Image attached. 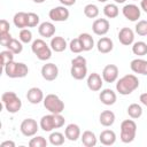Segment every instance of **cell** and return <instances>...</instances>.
<instances>
[{
  "label": "cell",
  "instance_id": "6da1fadb",
  "mask_svg": "<svg viewBox=\"0 0 147 147\" xmlns=\"http://www.w3.org/2000/svg\"><path fill=\"white\" fill-rule=\"evenodd\" d=\"M139 87V79L134 75H125L116 83V90L122 95H129Z\"/></svg>",
  "mask_w": 147,
  "mask_h": 147
},
{
  "label": "cell",
  "instance_id": "7a4b0ae2",
  "mask_svg": "<svg viewBox=\"0 0 147 147\" xmlns=\"http://www.w3.org/2000/svg\"><path fill=\"white\" fill-rule=\"evenodd\" d=\"M1 101H2L6 110L8 113H10V114H16L22 107L21 99L16 95L15 92H11V91L5 92L1 95Z\"/></svg>",
  "mask_w": 147,
  "mask_h": 147
},
{
  "label": "cell",
  "instance_id": "3957f363",
  "mask_svg": "<svg viewBox=\"0 0 147 147\" xmlns=\"http://www.w3.org/2000/svg\"><path fill=\"white\" fill-rule=\"evenodd\" d=\"M31 51L40 61H47L52 56V48L42 39H36L32 41Z\"/></svg>",
  "mask_w": 147,
  "mask_h": 147
},
{
  "label": "cell",
  "instance_id": "277c9868",
  "mask_svg": "<svg viewBox=\"0 0 147 147\" xmlns=\"http://www.w3.org/2000/svg\"><path fill=\"white\" fill-rule=\"evenodd\" d=\"M137 124L133 119H125L121 123V140L124 144L132 142L136 138Z\"/></svg>",
  "mask_w": 147,
  "mask_h": 147
},
{
  "label": "cell",
  "instance_id": "5b68a950",
  "mask_svg": "<svg viewBox=\"0 0 147 147\" xmlns=\"http://www.w3.org/2000/svg\"><path fill=\"white\" fill-rule=\"evenodd\" d=\"M44 107L51 114H61L64 110V102L56 94H47L44 98Z\"/></svg>",
  "mask_w": 147,
  "mask_h": 147
},
{
  "label": "cell",
  "instance_id": "8992f818",
  "mask_svg": "<svg viewBox=\"0 0 147 147\" xmlns=\"http://www.w3.org/2000/svg\"><path fill=\"white\" fill-rule=\"evenodd\" d=\"M39 126L40 125L37 123L36 119H33V118H25L21 123L20 130H21L23 136H25V137H33V136L37 134V132L39 130Z\"/></svg>",
  "mask_w": 147,
  "mask_h": 147
},
{
  "label": "cell",
  "instance_id": "52a82bcc",
  "mask_svg": "<svg viewBox=\"0 0 147 147\" xmlns=\"http://www.w3.org/2000/svg\"><path fill=\"white\" fill-rule=\"evenodd\" d=\"M69 10L67 9L65 6H57V7H54L49 10L48 13V16L52 21L54 22H64L69 18Z\"/></svg>",
  "mask_w": 147,
  "mask_h": 147
},
{
  "label": "cell",
  "instance_id": "ba28073f",
  "mask_svg": "<svg viewBox=\"0 0 147 147\" xmlns=\"http://www.w3.org/2000/svg\"><path fill=\"white\" fill-rule=\"evenodd\" d=\"M122 13H123V16L131 21V22H136L140 18V15H141V11H140V8L134 5V3H129V5H125L122 9Z\"/></svg>",
  "mask_w": 147,
  "mask_h": 147
},
{
  "label": "cell",
  "instance_id": "9c48e42d",
  "mask_svg": "<svg viewBox=\"0 0 147 147\" xmlns=\"http://www.w3.org/2000/svg\"><path fill=\"white\" fill-rule=\"evenodd\" d=\"M41 76L47 82H53L59 76V68L54 63H46L41 67Z\"/></svg>",
  "mask_w": 147,
  "mask_h": 147
},
{
  "label": "cell",
  "instance_id": "30bf717a",
  "mask_svg": "<svg viewBox=\"0 0 147 147\" xmlns=\"http://www.w3.org/2000/svg\"><path fill=\"white\" fill-rule=\"evenodd\" d=\"M118 78V68L115 64H107L102 70V79L106 83H114Z\"/></svg>",
  "mask_w": 147,
  "mask_h": 147
},
{
  "label": "cell",
  "instance_id": "8fae6325",
  "mask_svg": "<svg viewBox=\"0 0 147 147\" xmlns=\"http://www.w3.org/2000/svg\"><path fill=\"white\" fill-rule=\"evenodd\" d=\"M110 24L106 18H96L92 24V30L96 36H105L109 31Z\"/></svg>",
  "mask_w": 147,
  "mask_h": 147
},
{
  "label": "cell",
  "instance_id": "7c38bea8",
  "mask_svg": "<svg viewBox=\"0 0 147 147\" xmlns=\"http://www.w3.org/2000/svg\"><path fill=\"white\" fill-rule=\"evenodd\" d=\"M118 40L124 46H130L134 41V32L130 28H122L118 31Z\"/></svg>",
  "mask_w": 147,
  "mask_h": 147
},
{
  "label": "cell",
  "instance_id": "4fadbf2b",
  "mask_svg": "<svg viewBox=\"0 0 147 147\" xmlns=\"http://www.w3.org/2000/svg\"><path fill=\"white\" fill-rule=\"evenodd\" d=\"M44 93L39 87H31L26 92V99L32 105H38L44 101Z\"/></svg>",
  "mask_w": 147,
  "mask_h": 147
},
{
  "label": "cell",
  "instance_id": "5bb4252c",
  "mask_svg": "<svg viewBox=\"0 0 147 147\" xmlns=\"http://www.w3.org/2000/svg\"><path fill=\"white\" fill-rule=\"evenodd\" d=\"M102 78H101V76L99 75V74H96V72H92V74H90L88 75V77H87V87L91 90V91H93V92H98V91H100L101 90V87H102Z\"/></svg>",
  "mask_w": 147,
  "mask_h": 147
},
{
  "label": "cell",
  "instance_id": "9a60e30c",
  "mask_svg": "<svg viewBox=\"0 0 147 147\" xmlns=\"http://www.w3.org/2000/svg\"><path fill=\"white\" fill-rule=\"evenodd\" d=\"M99 99H100V101L103 105H106V106H113L116 102V100H117V95H116V93L111 88H105V90H102L100 92Z\"/></svg>",
  "mask_w": 147,
  "mask_h": 147
},
{
  "label": "cell",
  "instance_id": "2e32d148",
  "mask_svg": "<svg viewBox=\"0 0 147 147\" xmlns=\"http://www.w3.org/2000/svg\"><path fill=\"white\" fill-rule=\"evenodd\" d=\"M130 68L134 74L147 75V60L144 59H134L130 63Z\"/></svg>",
  "mask_w": 147,
  "mask_h": 147
},
{
  "label": "cell",
  "instance_id": "e0dca14e",
  "mask_svg": "<svg viewBox=\"0 0 147 147\" xmlns=\"http://www.w3.org/2000/svg\"><path fill=\"white\" fill-rule=\"evenodd\" d=\"M38 32L44 38H53L55 34V25L52 22H42L38 26Z\"/></svg>",
  "mask_w": 147,
  "mask_h": 147
},
{
  "label": "cell",
  "instance_id": "ac0fdd59",
  "mask_svg": "<svg viewBox=\"0 0 147 147\" xmlns=\"http://www.w3.org/2000/svg\"><path fill=\"white\" fill-rule=\"evenodd\" d=\"M64 136L68 140L70 141H76L78 138H80V127L75 124V123H70L67 125L65 130H64Z\"/></svg>",
  "mask_w": 147,
  "mask_h": 147
},
{
  "label": "cell",
  "instance_id": "d6986e66",
  "mask_svg": "<svg viewBox=\"0 0 147 147\" xmlns=\"http://www.w3.org/2000/svg\"><path fill=\"white\" fill-rule=\"evenodd\" d=\"M96 48L98 51L101 53V54H107V53H110L114 48V42L110 38L108 37H102L98 40L96 42Z\"/></svg>",
  "mask_w": 147,
  "mask_h": 147
},
{
  "label": "cell",
  "instance_id": "ffe728a7",
  "mask_svg": "<svg viewBox=\"0 0 147 147\" xmlns=\"http://www.w3.org/2000/svg\"><path fill=\"white\" fill-rule=\"evenodd\" d=\"M99 140L105 146H111L116 141V133L113 130H103L99 136Z\"/></svg>",
  "mask_w": 147,
  "mask_h": 147
},
{
  "label": "cell",
  "instance_id": "44dd1931",
  "mask_svg": "<svg viewBox=\"0 0 147 147\" xmlns=\"http://www.w3.org/2000/svg\"><path fill=\"white\" fill-rule=\"evenodd\" d=\"M52 51L56 52V53H61L63 51H65L67 48V41L63 37H60V36H56V37H53L51 39V44H49Z\"/></svg>",
  "mask_w": 147,
  "mask_h": 147
},
{
  "label": "cell",
  "instance_id": "7402d4cb",
  "mask_svg": "<svg viewBox=\"0 0 147 147\" xmlns=\"http://www.w3.org/2000/svg\"><path fill=\"white\" fill-rule=\"evenodd\" d=\"M40 129L44 130L45 132H51L55 129V123H54V115L49 114V115H45L41 117L40 119Z\"/></svg>",
  "mask_w": 147,
  "mask_h": 147
},
{
  "label": "cell",
  "instance_id": "603a6c76",
  "mask_svg": "<svg viewBox=\"0 0 147 147\" xmlns=\"http://www.w3.org/2000/svg\"><path fill=\"white\" fill-rule=\"evenodd\" d=\"M70 74L72 76V78L77 79V80H82L86 77L87 75V67L86 65H77V64H71V69H70Z\"/></svg>",
  "mask_w": 147,
  "mask_h": 147
},
{
  "label": "cell",
  "instance_id": "cb8c5ba5",
  "mask_svg": "<svg viewBox=\"0 0 147 147\" xmlns=\"http://www.w3.org/2000/svg\"><path fill=\"white\" fill-rule=\"evenodd\" d=\"M115 114L111 111V110H103L101 111L100 116H99V121L101 123V125L108 127V126H111L114 123H115Z\"/></svg>",
  "mask_w": 147,
  "mask_h": 147
},
{
  "label": "cell",
  "instance_id": "d4e9b609",
  "mask_svg": "<svg viewBox=\"0 0 147 147\" xmlns=\"http://www.w3.org/2000/svg\"><path fill=\"white\" fill-rule=\"evenodd\" d=\"M80 139H82V142L85 147H94L98 142V139H96V136L94 132L87 130V131H84L83 134L80 136Z\"/></svg>",
  "mask_w": 147,
  "mask_h": 147
},
{
  "label": "cell",
  "instance_id": "484cf974",
  "mask_svg": "<svg viewBox=\"0 0 147 147\" xmlns=\"http://www.w3.org/2000/svg\"><path fill=\"white\" fill-rule=\"evenodd\" d=\"M14 25L18 29H25L28 28V13L24 11H18L14 15L13 18Z\"/></svg>",
  "mask_w": 147,
  "mask_h": 147
},
{
  "label": "cell",
  "instance_id": "4316f807",
  "mask_svg": "<svg viewBox=\"0 0 147 147\" xmlns=\"http://www.w3.org/2000/svg\"><path fill=\"white\" fill-rule=\"evenodd\" d=\"M78 38H79V40L82 42L84 52H88L94 47V39L90 33H86V32L85 33H80L78 36Z\"/></svg>",
  "mask_w": 147,
  "mask_h": 147
},
{
  "label": "cell",
  "instance_id": "83f0119b",
  "mask_svg": "<svg viewBox=\"0 0 147 147\" xmlns=\"http://www.w3.org/2000/svg\"><path fill=\"white\" fill-rule=\"evenodd\" d=\"M103 14L108 18H115L118 16L119 9H118L117 5H115V3H107L103 7Z\"/></svg>",
  "mask_w": 147,
  "mask_h": 147
},
{
  "label": "cell",
  "instance_id": "f1b7e54d",
  "mask_svg": "<svg viewBox=\"0 0 147 147\" xmlns=\"http://www.w3.org/2000/svg\"><path fill=\"white\" fill-rule=\"evenodd\" d=\"M132 53L138 56H144L147 54V44L145 41H136L132 46Z\"/></svg>",
  "mask_w": 147,
  "mask_h": 147
},
{
  "label": "cell",
  "instance_id": "f546056e",
  "mask_svg": "<svg viewBox=\"0 0 147 147\" xmlns=\"http://www.w3.org/2000/svg\"><path fill=\"white\" fill-rule=\"evenodd\" d=\"M127 114L132 119H137L142 115V108L138 103H131L127 107Z\"/></svg>",
  "mask_w": 147,
  "mask_h": 147
},
{
  "label": "cell",
  "instance_id": "4dcf8cb0",
  "mask_svg": "<svg viewBox=\"0 0 147 147\" xmlns=\"http://www.w3.org/2000/svg\"><path fill=\"white\" fill-rule=\"evenodd\" d=\"M64 137H65V136L62 134L61 132L55 131V132H52V133L49 134L48 139H49L51 145H53V146H61V145L64 144V139H65Z\"/></svg>",
  "mask_w": 147,
  "mask_h": 147
},
{
  "label": "cell",
  "instance_id": "1f68e13d",
  "mask_svg": "<svg viewBox=\"0 0 147 147\" xmlns=\"http://www.w3.org/2000/svg\"><path fill=\"white\" fill-rule=\"evenodd\" d=\"M84 15L88 18H95L99 15V8L94 3H88L84 7Z\"/></svg>",
  "mask_w": 147,
  "mask_h": 147
},
{
  "label": "cell",
  "instance_id": "d6a6232c",
  "mask_svg": "<svg viewBox=\"0 0 147 147\" xmlns=\"http://www.w3.org/2000/svg\"><path fill=\"white\" fill-rule=\"evenodd\" d=\"M23 42L21 41V40H17V39H15V38H13L11 39V41L8 44V46H7V49H9V51H11L14 54H20V53H22V51H23V45H22Z\"/></svg>",
  "mask_w": 147,
  "mask_h": 147
},
{
  "label": "cell",
  "instance_id": "836d02e7",
  "mask_svg": "<svg viewBox=\"0 0 147 147\" xmlns=\"http://www.w3.org/2000/svg\"><path fill=\"white\" fill-rule=\"evenodd\" d=\"M29 146L30 147H46L47 140L41 136H36L29 141Z\"/></svg>",
  "mask_w": 147,
  "mask_h": 147
},
{
  "label": "cell",
  "instance_id": "e575fe53",
  "mask_svg": "<svg viewBox=\"0 0 147 147\" xmlns=\"http://www.w3.org/2000/svg\"><path fill=\"white\" fill-rule=\"evenodd\" d=\"M18 39L23 42V44H29L32 40V32L29 29H21L20 33H18Z\"/></svg>",
  "mask_w": 147,
  "mask_h": 147
},
{
  "label": "cell",
  "instance_id": "d590c367",
  "mask_svg": "<svg viewBox=\"0 0 147 147\" xmlns=\"http://www.w3.org/2000/svg\"><path fill=\"white\" fill-rule=\"evenodd\" d=\"M69 48H70V51H71L72 53H75V54H79V53L84 52L79 38H75V39H72V40L70 41V44H69Z\"/></svg>",
  "mask_w": 147,
  "mask_h": 147
},
{
  "label": "cell",
  "instance_id": "8d00e7d4",
  "mask_svg": "<svg viewBox=\"0 0 147 147\" xmlns=\"http://www.w3.org/2000/svg\"><path fill=\"white\" fill-rule=\"evenodd\" d=\"M14 53L9 49H6V51H2L0 53V56H1V63H2V67H5L7 63L14 61Z\"/></svg>",
  "mask_w": 147,
  "mask_h": 147
},
{
  "label": "cell",
  "instance_id": "74e56055",
  "mask_svg": "<svg viewBox=\"0 0 147 147\" xmlns=\"http://www.w3.org/2000/svg\"><path fill=\"white\" fill-rule=\"evenodd\" d=\"M39 15L36 13H28V28H34L39 24Z\"/></svg>",
  "mask_w": 147,
  "mask_h": 147
},
{
  "label": "cell",
  "instance_id": "f35d334b",
  "mask_svg": "<svg viewBox=\"0 0 147 147\" xmlns=\"http://www.w3.org/2000/svg\"><path fill=\"white\" fill-rule=\"evenodd\" d=\"M136 32L139 36H147V21L141 20L136 24Z\"/></svg>",
  "mask_w": 147,
  "mask_h": 147
},
{
  "label": "cell",
  "instance_id": "ab89813d",
  "mask_svg": "<svg viewBox=\"0 0 147 147\" xmlns=\"http://www.w3.org/2000/svg\"><path fill=\"white\" fill-rule=\"evenodd\" d=\"M11 39H13V37L10 36L9 32L8 33H0V44H1V46L7 47L8 44L11 41Z\"/></svg>",
  "mask_w": 147,
  "mask_h": 147
},
{
  "label": "cell",
  "instance_id": "60d3db41",
  "mask_svg": "<svg viewBox=\"0 0 147 147\" xmlns=\"http://www.w3.org/2000/svg\"><path fill=\"white\" fill-rule=\"evenodd\" d=\"M54 115V123H55V129H60L64 125V117L61 114H53Z\"/></svg>",
  "mask_w": 147,
  "mask_h": 147
},
{
  "label": "cell",
  "instance_id": "b9f144b4",
  "mask_svg": "<svg viewBox=\"0 0 147 147\" xmlns=\"http://www.w3.org/2000/svg\"><path fill=\"white\" fill-rule=\"evenodd\" d=\"M9 29H10L9 22L7 20L2 18L0 21V33H8L9 32Z\"/></svg>",
  "mask_w": 147,
  "mask_h": 147
},
{
  "label": "cell",
  "instance_id": "7bdbcfd3",
  "mask_svg": "<svg viewBox=\"0 0 147 147\" xmlns=\"http://www.w3.org/2000/svg\"><path fill=\"white\" fill-rule=\"evenodd\" d=\"M71 64H77V65H86V59L82 55L76 56L75 59H72Z\"/></svg>",
  "mask_w": 147,
  "mask_h": 147
},
{
  "label": "cell",
  "instance_id": "ee69618b",
  "mask_svg": "<svg viewBox=\"0 0 147 147\" xmlns=\"http://www.w3.org/2000/svg\"><path fill=\"white\" fill-rule=\"evenodd\" d=\"M0 146H1V147H15V142L11 141V140H6V141L1 142Z\"/></svg>",
  "mask_w": 147,
  "mask_h": 147
},
{
  "label": "cell",
  "instance_id": "f6af8a7d",
  "mask_svg": "<svg viewBox=\"0 0 147 147\" xmlns=\"http://www.w3.org/2000/svg\"><path fill=\"white\" fill-rule=\"evenodd\" d=\"M60 2L62 3V6L68 7V6H72V5H75V3H76V0H60Z\"/></svg>",
  "mask_w": 147,
  "mask_h": 147
},
{
  "label": "cell",
  "instance_id": "bcb514c9",
  "mask_svg": "<svg viewBox=\"0 0 147 147\" xmlns=\"http://www.w3.org/2000/svg\"><path fill=\"white\" fill-rule=\"evenodd\" d=\"M140 101H141V103H142L144 106L147 107V93H142V94L140 95Z\"/></svg>",
  "mask_w": 147,
  "mask_h": 147
},
{
  "label": "cell",
  "instance_id": "7dc6e473",
  "mask_svg": "<svg viewBox=\"0 0 147 147\" xmlns=\"http://www.w3.org/2000/svg\"><path fill=\"white\" fill-rule=\"evenodd\" d=\"M140 7L145 13H147V0H141L140 1Z\"/></svg>",
  "mask_w": 147,
  "mask_h": 147
},
{
  "label": "cell",
  "instance_id": "c3c4849f",
  "mask_svg": "<svg viewBox=\"0 0 147 147\" xmlns=\"http://www.w3.org/2000/svg\"><path fill=\"white\" fill-rule=\"evenodd\" d=\"M46 0H33V2H36V3H42V2H45Z\"/></svg>",
  "mask_w": 147,
  "mask_h": 147
},
{
  "label": "cell",
  "instance_id": "681fc988",
  "mask_svg": "<svg viewBox=\"0 0 147 147\" xmlns=\"http://www.w3.org/2000/svg\"><path fill=\"white\" fill-rule=\"evenodd\" d=\"M114 1H115L116 3H124L126 0H114Z\"/></svg>",
  "mask_w": 147,
  "mask_h": 147
},
{
  "label": "cell",
  "instance_id": "f907efd6",
  "mask_svg": "<svg viewBox=\"0 0 147 147\" xmlns=\"http://www.w3.org/2000/svg\"><path fill=\"white\" fill-rule=\"evenodd\" d=\"M99 2H106V1H108V0H98Z\"/></svg>",
  "mask_w": 147,
  "mask_h": 147
},
{
  "label": "cell",
  "instance_id": "816d5d0a",
  "mask_svg": "<svg viewBox=\"0 0 147 147\" xmlns=\"http://www.w3.org/2000/svg\"><path fill=\"white\" fill-rule=\"evenodd\" d=\"M133 1H138V0H133Z\"/></svg>",
  "mask_w": 147,
  "mask_h": 147
}]
</instances>
